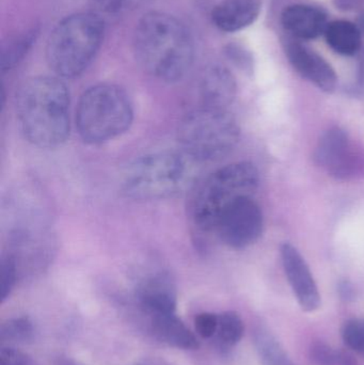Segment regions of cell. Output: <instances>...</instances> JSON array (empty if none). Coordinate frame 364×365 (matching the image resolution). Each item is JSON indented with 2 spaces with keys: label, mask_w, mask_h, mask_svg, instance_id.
Wrapping results in <instances>:
<instances>
[{
  "label": "cell",
  "mask_w": 364,
  "mask_h": 365,
  "mask_svg": "<svg viewBox=\"0 0 364 365\" xmlns=\"http://www.w3.org/2000/svg\"><path fill=\"white\" fill-rule=\"evenodd\" d=\"M138 298L142 308L152 317L172 314L177 310V292L166 274L147 279L139 287Z\"/></svg>",
  "instance_id": "obj_12"
},
{
  "label": "cell",
  "mask_w": 364,
  "mask_h": 365,
  "mask_svg": "<svg viewBox=\"0 0 364 365\" xmlns=\"http://www.w3.org/2000/svg\"><path fill=\"white\" fill-rule=\"evenodd\" d=\"M357 90L364 93V51H359V68L358 81H357Z\"/></svg>",
  "instance_id": "obj_29"
},
{
  "label": "cell",
  "mask_w": 364,
  "mask_h": 365,
  "mask_svg": "<svg viewBox=\"0 0 364 365\" xmlns=\"http://www.w3.org/2000/svg\"><path fill=\"white\" fill-rule=\"evenodd\" d=\"M134 121L130 96L119 86L100 83L89 88L79 100L76 128L89 145L108 143L128 132Z\"/></svg>",
  "instance_id": "obj_5"
},
{
  "label": "cell",
  "mask_w": 364,
  "mask_h": 365,
  "mask_svg": "<svg viewBox=\"0 0 364 365\" xmlns=\"http://www.w3.org/2000/svg\"><path fill=\"white\" fill-rule=\"evenodd\" d=\"M125 0H96L100 10L105 12H115L123 6Z\"/></svg>",
  "instance_id": "obj_28"
},
{
  "label": "cell",
  "mask_w": 364,
  "mask_h": 365,
  "mask_svg": "<svg viewBox=\"0 0 364 365\" xmlns=\"http://www.w3.org/2000/svg\"><path fill=\"white\" fill-rule=\"evenodd\" d=\"M260 182L254 164L235 163L218 169L199 184L190 204L192 222L202 232H214L218 221L231 205L252 197Z\"/></svg>",
  "instance_id": "obj_4"
},
{
  "label": "cell",
  "mask_w": 364,
  "mask_h": 365,
  "mask_svg": "<svg viewBox=\"0 0 364 365\" xmlns=\"http://www.w3.org/2000/svg\"><path fill=\"white\" fill-rule=\"evenodd\" d=\"M284 29L293 36L311 40L325 34L328 21L321 9L306 4H293L284 9L281 15Z\"/></svg>",
  "instance_id": "obj_13"
},
{
  "label": "cell",
  "mask_w": 364,
  "mask_h": 365,
  "mask_svg": "<svg viewBox=\"0 0 364 365\" xmlns=\"http://www.w3.org/2000/svg\"><path fill=\"white\" fill-rule=\"evenodd\" d=\"M19 267L12 253H6L0 259V297L1 302L9 297L17 280Z\"/></svg>",
  "instance_id": "obj_22"
},
{
  "label": "cell",
  "mask_w": 364,
  "mask_h": 365,
  "mask_svg": "<svg viewBox=\"0 0 364 365\" xmlns=\"http://www.w3.org/2000/svg\"><path fill=\"white\" fill-rule=\"evenodd\" d=\"M177 139L183 153L192 160H220L236 147L239 126L227 109L201 107L181 120Z\"/></svg>",
  "instance_id": "obj_7"
},
{
  "label": "cell",
  "mask_w": 364,
  "mask_h": 365,
  "mask_svg": "<svg viewBox=\"0 0 364 365\" xmlns=\"http://www.w3.org/2000/svg\"><path fill=\"white\" fill-rule=\"evenodd\" d=\"M284 51L293 68L325 92L337 87L338 77L331 64L309 47L294 40L284 41Z\"/></svg>",
  "instance_id": "obj_11"
},
{
  "label": "cell",
  "mask_w": 364,
  "mask_h": 365,
  "mask_svg": "<svg viewBox=\"0 0 364 365\" xmlns=\"http://www.w3.org/2000/svg\"><path fill=\"white\" fill-rule=\"evenodd\" d=\"M33 334L31 322L27 317H19L6 321L0 328V340L2 342H26Z\"/></svg>",
  "instance_id": "obj_21"
},
{
  "label": "cell",
  "mask_w": 364,
  "mask_h": 365,
  "mask_svg": "<svg viewBox=\"0 0 364 365\" xmlns=\"http://www.w3.org/2000/svg\"><path fill=\"white\" fill-rule=\"evenodd\" d=\"M264 229V217L252 197L235 202L222 215L215 231L227 246L243 249L258 242Z\"/></svg>",
  "instance_id": "obj_8"
},
{
  "label": "cell",
  "mask_w": 364,
  "mask_h": 365,
  "mask_svg": "<svg viewBox=\"0 0 364 365\" xmlns=\"http://www.w3.org/2000/svg\"><path fill=\"white\" fill-rule=\"evenodd\" d=\"M152 330L156 338L175 349L194 351L199 347V342L194 334L186 327L185 324L175 313L152 317Z\"/></svg>",
  "instance_id": "obj_16"
},
{
  "label": "cell",
  "mask_w": 364,
  "mask_h": 365,
  "mask_svg": "<svg viewBox=\"0 0 364 365\" xmlns=\"http://www.w3.org/2000/svg\"><path fill=\"white\" fill-rule=\"evenodd\" d=\"M192 160L185 153L171 151L142 156L126 169L122 188L128 197L135 200L168 199L192 182Z\"/></svg>",
  "instance_id": "obj_6"
},
{
  "label": "cell",
  "mask_w": 364,
  "mask_h": 365,
  "mask_svg": "<svg viewBox=\"0 0 364 365\" xmlns=\"http://www.w3.org/2000/svg\"><path fill=\"white\" fill-rule=\"evenodd\" d=\"M254 344L263 365H295L277 339L266 329H259Z\"/></svg>",
  "instance_id": "obj_18"
},
{
  "label": "cell",
  "mask_w": 364,
  "mask_h": 365,
  "mask_svg": "<svg viewBox=\"0 0 364 365\" xmlns=\"http://www.w3.org/2000/svg\"><path fill=\"white\" fill-rule=\"evenodd\" d=\"M134 45L140 66L166 83L183 78L194 61V42L189 31L167 13L145 15L137 25Z\"/></svg>",
  "instance_id": "obj_2"
},
{
  "label": "cell",
  "mask_w": 364,
  "mask_h": 365,
  "mask_svg": "<svg viewBox=\"0 0 364 365\" xmlns=\"http://www.w3.org/2000/svg\"><path fill=\"white\" fill-rule=\"evenodd\" d=\"M357 26H358L361 34H363L364 36V11L363 13H361L360 16L358 17V21H357Z\"/></svg>",
  "instance_id": "obj_31"
},
{
  "label": "cell",
  "mask_w": 364,
  "mask_h": 365,
  "mask_svg": "<svg viewBox=\"0 0 364 365\" xmlns=\"http://www.w3.org/2000/svg\"><path fill=\"white\" fill-rule=\"evenodd\" d=\"M19 128L31 145L55 149L70 135V92L53 76H36L21 85L16 96Z\"/></svg>",
  "instance_id": "obj_1"
},
{
  "label": "cell",
  "mask_w": 364,
  "mask_h": 365,
  "mask_svg": "<svg viewBox=\"0 0 364 365\" xmlns=\"http://www.w3.org/2000/svg\"><path fill=\"white\" fill-rule=\"evenodd\" d=\"M280 253L286 278L301 308L305 312L318 310L321 307L320 292L303 255L288 242L281 245Z\"/></svg>",
  "instance_id": "obj_10"
},
{
  "label": "cell",
  "mask_w": 364,
  "mask_h": 365,
  "mask_svg": "<svg viewBox=\"0 0 364 365\" xmlns=\"http://www.w3.org/2000/svg\"><path fill=\"white\" fill-rule=\"evenodd\" d=\"M0 365H36V362L15 349H2L0 351Z\"/></svg>",
  "instance_id": "obj_27"
},
{
  "label": "cell",
  "mask_w": 364,
  "mask_h": 365,
  "mask_svg": "<svg viewBox=\"0 0 364 365\" xmlns=\"http://www.w3.org/2000/svg\"><path fill=\"white\" fill-rule=\"evenodd\" d=\"M200 96L202 107L227 109L236 96L234 77L222 66L207 68L201 78Z\"/></svg>",
  "instance_id": "obj_14"
},
{
  "label": "cell",
  "mask_w": 364,
  "mask_h": 365,
  "mask_svg": "<svg viewBox=\"0 0 364 365\" xmlns=\"http://www.w3.org/2000/svg\"><path fill=\"white\" fill-rule=\"evenodd\" d=\"M38 36V30L31 28L26 32L11 38L1 51V71L11 70L23 59L24 56L29 51L31 45L36 42Z\"/></svg>",
  "instance_id": "obj_19"
},
{
  "label": "cell",
  "mask_w": 364,
  "mask_h": 365,
  "mask_svg": "<svg viewBox=\"0 0 364 365\" xmlns=\"http://www.w3.org/2000/svg\"><path fill=\"white\" fill-rule=\"evenodd\" d=\"M314 160L338 179L354 177L364 167V153L352 145L348 133L337 126L329 128L321 137Z\"/></svg>",
  "instance_id": "obj_9"
},
{
  "label": "cell",
  "mask_w": 364,
  "mask_h": 365,
  "mask_svg": "<svg viewBox=\"0 0 364 365\" xmlns=\"http://www.w3.org/2000/svg\"><path fill=\"white\" fill-rule=\"evenodd\" d=\"M312 361L316 365H338L340 351H335L325 343L318 342L310 349Z\"/></svg>",
  "instance_id": "obj_24"
},
{
  "label": "cell",
  "mask_w": 364,
  "mask_h": 365,
  "mask_svg": "<svg viewBox=\"0 0 364 365\" xmlns=\"http://www.w3.org/2000/svg\"><path fill=\"white\" fill-rule=\"evenodd\" d=\"M219 315L213 313H201L196 317V330L203 339H209L217 334Z\"/></svg>",
  "instance_id": "obj_25"
},
{
  "label": "cell",
  "mask_w": 364,
  "mask_h": 365,
  "mask_svg": "<svg viewBox=\"0 0 364 365\" xmlns=\"http://www.w3.org/2000/svg\"><path fill=\"white\" fill-rule=\"evenodd\" d=\"M361 2H363V0H337L338 6L343 9L355 8V6H358Z\"/></svg>",
  "instance_id": "obj_30"
},
{
  "label": "cell",
  "mask_w": 364,
  "mask_h": 365,
  "mask_svg": "<svg viewBox=\"0 0 364 365\" xmlns=\"http://www.w3.org/2000/svg\"><path fill=\"white\" fill-rule=\"evenodd\" d=\"M329 46L344 56H353L361 51V34L358 26L348 21H331L325 30Z\"/></svg>",
  "instance_id": "obj_17"
},
{
  "label": "cell",
  "mask_w": 364,
  "mask_h": 365,
  "mask_svg": "<svg viewBox=\"0 0 364 365\" xmlns=\"http://www.w3.org/2000/svg\"><path fill=\"white\" fill-rule=\"evenodd\" d=\"M342 339L348 349L364 357V319H353L342 328Z\"/></svg>",
  "instance_id": "obj_23"
},
{
  "label": "cell",
  "mask_w": 364,
  "mask_h": 365,
  "mask_svg": "<svg viewBox=\"0 0 364 365\" xmlns=\"http://www.w3.org/2000/svg\"><path fill=\"white\" fill-rule=\"evenodd\" d=\"M243 321L237 313L224 312L219 315L218 322V339L226 346H234L244 336Z\"/></svg>",
  "instance_id": "obj_20"
},
{
  "label": "cell",
  "mask_w": 364,
  "mask_h": 365,
  "mask_svg": "<svg viewBox=\"0 0 364 365\" xmlns=\"http://www.w3.org/2000/svg\"><path fill=\"white\" fill-rule=\"evenodd\" d=\"M260 12V0H224L214 8L212 19L222 31L235 32L254 24Z\"/></svg>",
  "instance_id": "obj_15"
},
{
  "label": "cell",
  "mask_w": 364,
  "mask_h": 365,
  "mask_svg": "<svg viewBox=\"0 0 364 365\" xmlns=\"http://www.w3.org/2000/svg\"><path fill=\"white\" fill-rule=\"evenodd\" d=\"M105 25L98 15L77 13L58 24L49 36L46 59L62 78H75L91 64L104 38Z\"/></svg>",
  "instance_id": "obj_3"
},
{
  "label": "cell",
  "mask_w": 364,
  "mask_h": 365,
  "mask_svg": "<svg viewBox=\"0 0 364 365\" xmlns=\"http://www.w3.org/2000/svg\"><path fill=\"white\" fill-rule=\"evenodd\" d=\"M227 53L230 58L231 61L239 66V68L243 70L246 73H251L254 70V63H252V58L250 53L245 49L241 48L237 45H230L227 48Z\"/></svg>",
  "instance_id": "obj_26"
}]
</instances>
